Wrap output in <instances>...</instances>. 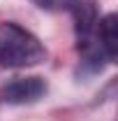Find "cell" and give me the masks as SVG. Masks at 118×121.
<instances>
[{
	"mask_svg": "<svg viewBox=\"0 0 118 121\" xmlns=\"http://www.w3.org/2000/svg\"><path fill=\"white\" fill-rule=\"evenodd\" d=\"M46 58L42 42L19 23H0V65L2 68H30Z\"/></svg>",
	"mask_w": 118,
	"mask_h": 121,
	"instance_id": "1",
	"label": "cell"
},
{
	"mask_svg": "<svg viewBox=\"0 0 118 121\" xmlns=\"http://www.w3.org/2000/svg\"><path fill=\"white\" fill-rule=\"evenodd\" d=\"M44 93H46V84L39 77H19L2 89V98L12 105H26V103L39 100Z\"/></svg>",
	"mask_w": 118,
	"mask_h": 121,
	"instance_id": "2",
	"label": "cell"
},
{
	"mask_svg": "<svg viewBox=\"0 0 118 121\" xmlns=\"http://www.w3.org/2000/svg\"><path fill=\"white\" fill-rule=\"evenodd\" d=\"M44 9H70L76 0H32Z\"/></svg>",
	"mask_w": 118,
	"mask_h": 121,
	"instance_id": "4",
	"label": "cell"
},
{
	"mask_svg": "<svg viewBox=\"0 0 118 121\" xmlns=\"http://www.w3.org/2000/svg\"><path fill=\"white\" fill-rule=\"evenodd\" d=\"M97 44L102 49L104 58L114 60L118 54V16L106 14L97 21Z\"/></svg>",
	"mask_w": 118,
	"mask_h": 121,
	"instance_id": "3",
	"label": "cell"
}]
</instances>
